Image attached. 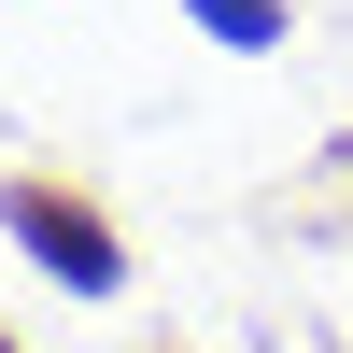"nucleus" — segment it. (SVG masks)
<instances>
[{
  "label": "nucleus",
  "instance_id": "1",
  "mask_svg": "<svg viewBox=\"0 0 353 353\" xmlns=\"http://www.w3.org/2000/svg\"><path fill=\"white\" fill-rule=\"evenodd\" d=\"M14 241L43 254V269L71 283V297H113V283H128V254H113V226L85 212V198H57V184H14Z\"/></svg>",
  "mask_w": 353,
  "mask_h": 353
},
{
  "label": "nucleus",
  "instance_id": "2",
  "mask_svg": "<svg viewBox=\"0 0 353 353\" xmlns=\"http://www.w3.org/2000/svg\"><path fill=\"white\" fill-rule=\"evenodd\" d=\"M198 28H212V43H241V57H269L283 43V0H184Z\"/></svg>",
  "mask_w": 353,
  "mask_h": 353
}]
</instances>
